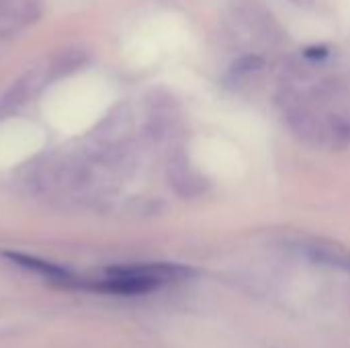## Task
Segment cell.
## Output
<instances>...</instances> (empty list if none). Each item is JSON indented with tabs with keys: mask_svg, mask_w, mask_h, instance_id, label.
Listing matches in <instances>:
<instances>
[{
	"mask_svg": "<svg viewBox=\"0 0 350 348\" xmlns=\"http://www.w3.org/2000/svg\"><path fill=\"white\" fill-rule=\"evenodd\" d=\"M195 273L180 265L168 263H148V265H125L107 269L100 279L80 281V287L109 293V295H144L158 289L164 283L183 281Z\"/></svg>",
	"mask_w": 350,
	"mask_h": 348,
	"instance_id": "6da1fadb",
	"label": "cell"
},
{
	"mask_svg": "<svg viewBox=\"0 0 350 348\" xmlns=\"http://www.w3.org/2000/svg\"><path fill=\"white\" fill-rule=\"evenodd\" d=\"M131 129V113L127 107H117L111 115L100 121V125L88 135L84 144V158L90 164H111L115 162L127 142Z\"/></svg>",
	"mask_w": 350,
	"mask_h": 348,
	"instance_id": "7a4b0ae2",
	"label": "cell"
},
{
	"mask_svg": "<svg viewBox=\"0 0 350 348\" xmlns=\"http://www.w3.org/2000/svg\"><path fill=\"white\" fill-rule=\"evenodd\" d=\"M49 80V66L45 68H33L27 74H23L12 86L0 96V119L21 109L25 103H29Z\"/></svg>",
	"mask_w": 350,
	"mask_h": 348,
	"instance_id": "3957f363",
	"label": "cell"
},
{
	"mask_svg": "<svg viewBox=\"0 0 350 348\" xmlns=\"http://www.w3.org/2000/svg\"><path fill=\"white\" fill-rule=\"evenodd\" d=\"M4 256L10 263L41 275L43 279H47V281H51V283H55L59 287H80L82 279H78L74 273H70V271H66V269H62L57 265H51V263H45L41 258L29 256V254H21V252H4Z\"/></svg>",
	"mask_w": 350,
	"mask_h": 348,
	"instance_id": "277c9868",
	"label": "cell"
},
{
	"mask_svg": "<svg viewBox=\"0 0 350 348\" xmlns=\"http://www.w3.org/2000/svg\"><path fill=\"white\" fill-rule=\"evenodd\" d=\"M168 180L180 197H197L207 189V180L197 174L180 154L168 162Z\"/></svg>",
	"mask_w": 350,
	"mask_h": 348,
	"instance_id": "5b68a950",
	"label": "cell"
},
{
	"mask_svg": "<svg viewBox=\"0 0 350 348\" xmlns=\"http://www.w3.org/2000/svg\"><path fill=\"white\" fill-rule=\"evenodd\" d=\"M37 14V0H0V23H29Z\"/></svg>",
	"mask_w": 350,
	"mask_h": 348,
	"instance_id": "8992f818",
	"label": "cell"
},
{
	"mask_svg": "<svg viewBox=\"0 0 350 348\" xmlns=\"http://www.w3.org/2000/svg\"><path fill=\"white\" fill-rule=\"evenodd\" d=\"M310 258L328 267H336V269H345L350 271V254L340 250V248H326V246H314L308 250Z\"/></svg>",
	"mask_w": 350,
	"mask_h": 348,
	"instance_id": "52a82bcc",
	"label": "cell"
},
{
	"mask_svg": "<svg viewBox=\"0 0 350 348\" xmlns=\"http://www.w3.org/2000/svg\"><path fill=\"white\" fill-rule=\"evenodd\" d=\"M84 62V53L78 49H68L64 53H59L51 64H49V78H57L64 76L68 72H74L76 68H80Z\"/></svg>",
	"mask_w": 350,
	"mask_h": 348,
	"instance_id": "ba28073f",
	"label": "cell"
},
{
	"mask_svg": "<svg viewBox=\"0 0 350 348\" xmlns=\"http://www.w3.org/2000/svg\"><path fill=\"white\" fill-rule=\"evenodd\" d=\"M265 66H267L265 57H260L256 53H248V55L238 57L232 64V74H254V72H260Z\"/></svg>",
	"mask_w": 350,
	"mask_h": 348,
	"instance_id": "9c48e42d",
	"label": "cell"
},
{
	"mask_svg": "<svg viewBox=\"0 0 350 348\" xmlns=\"http://www.w3.org/2000/svg\"><path fill=\"white\" fill-rule=\"evenodd\" d=\"M330 137H332V144L338 146V148H345L350 144V119L345 117H332L330 121Z\"/></svg>",
	"mask_w": 350,
	"mask_h": 348,
	"instance_id": "30bf717a",
	"label": "cell"
},
{
	"mask_svg": "<svg viewBox=\"0 0 350 348\" xmlns=\"http://www.w3.org/2000/svg\"><path fill=\"white\" fill-rule=\"evenodd\" d=\"M306 55L308 57H324V55H328V51H326V47H310L306 51Z\"/></svg>",
	"mask_w": 350,
	"mask_h": 348,
	"instance_id": "8fae6325",
	"label": "cell"
}]
</instances>
